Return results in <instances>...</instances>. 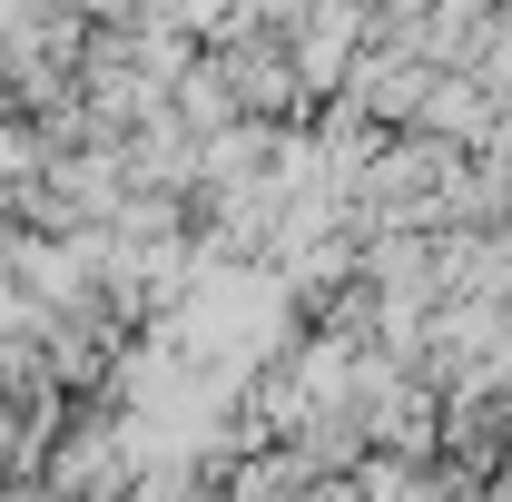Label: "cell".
Returning <instances> with one entry per match:
<instances>
[{"instance_id":"1","label":"cell","mask_w":512,"mask_h":502,"mask_svg":"<svg viewBox=\"0 0 512 502\" xmlns=\"http://www.w3.org/2000/svg\"><path fill=\"white\" fill-rule=\"evenodd\" d=\"M276 40H286L296 79H306V99H325V89L355 69V50L375 40V10H365V0H306V10L276 30Z\"/></svg>"},{"instance_id":"2","label":"cell","mask_w":512,"mask_h":502,"mask_svg":"<svg viewBox=\"0 0 512 502\" xmlns=\"http://www.w3.org/2000/svg\"><path fill=\"white\" fill-rule=\"evenodd\" d=\"M335 89H345V99H355V109H365L375 128H404L414 109H424V89H434V60H424L414 40H394V30H375V40L355 50V69H345Z\"/></svg>"},{"instance_id":"3","label":"cell","mask_w":512,"mask_h":502,"mask_svg":"<svg viewBox=\"0 0 512 502\" xmlns=\"http://www.w3.org/2000/svg\"><path fill=\"white\" fill-rule=\"evenodd\" d=\"M493 119H503V109H493V89H483L473 69H434L424 109H414L404 128H424V138H444V148H473V138H483Z\"/></svg>"},{"instance_id":"4","label":"cell","mask_w":512,"mask_h":502,"mask_svg":"<svg viewBox=\"0 0 512 502\" xmlns=\"http://www.w3.org/2000/svg\"><path fill=\"white\" fill-rule=\"evenodd\" d=\"M453 69H473V79L493 89V109H512V0H493V10L463 30V60Z\"/></svg>"}]
</instances>
